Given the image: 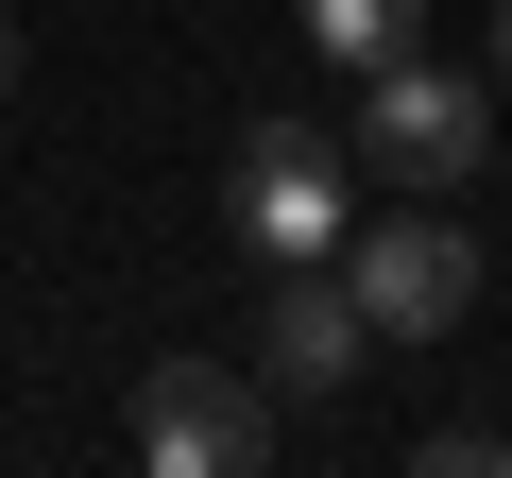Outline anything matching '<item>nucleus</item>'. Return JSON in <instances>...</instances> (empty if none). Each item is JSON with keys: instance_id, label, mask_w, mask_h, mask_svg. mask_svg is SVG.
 I'll list each match as a JSON object with an SVG mask.
<instances>
[{"instance_id": "obj_4", "label": "nucleus", "mask_w": 512, "mask_h": 478, "mask_svg": "<svg viewBox=\"0 0 512 478\" xmlns=\"http://www.w3.org/2000/svg\"><path fill=\"white\" fill-rule=\"evenodd\" d=\"M274 376L256 359H154V393H137V461L154 478H256L274 461Z\"/></svg>"}, {"instance_id": "obj_7", "label": "nucleus", "mask_w": 512, "mask_h": 478, "mask_svg": "<svg viewBox=\"0 0 512 478\" xmlns=\"http://www.w3.org/2000/svg\"><path fill=\"white\" fill-rule=\"evenodd\" d=\"M427 461H444V478H512V427H478V410H461V427H427Z\"/></svg>"}, {"instance_id": "obj_3", "label": "nucleus", "mask_w": 512, "mask_h": 478, "mask_svg": "<svg viewBox=\"0 0 512 478\" xmlns=\"http://www.w3.org/2000/svg\"><path fill=\"white\" fill-rule=\"evenodd\" d=\"M222 222H239V257L256 274H291V257H342V154L308 137V120H239V154H222Z\"/></svg>"}, {"instance_id": "obj_1", "label": "nucleus", "mask_w": 512, "mask_h": 478, "mask_svg": "<svg viewBox=\"0 0 512 478\" xmlns=\"http://www.w3.org/2000/svg\"><path fill=\"white\" fill-rule=\"evenodd\" d=\"M342 154H359L376 188H478V154H495V86L444 69V52H393V69H359Z\"/></svg>"}, {"instance_id": "obj_6", "label": "nucleus", "mask_w": 512, "mask_h": 478, "mask_svg": "<svg viewBox=\"0 0 512 478\" xmlns=\"http://www.w3.org/2000/svg\"><path fill=\"white\" fill-rule=\"evenodd\" d=\"M308 18V52L359 86V69H393V52H427V0H291Z\"/></svg>"}, {"instance_id": "obj_8", "label": "nucleus", "mask_w": 512, "mask_h": 478, "mask_svg": "<svg viewBox=\"0 0 512 478\" xmlns=\"http://www.w3.org/2000/svg\"><path fill=\"white\" fill-rule=\"evenodd\" d=\"M0 86H18V0H0Z\"/></svg>"}, {"instance_id": "obj_9", "label": "nucleus", "mask_w": 512, "mask_h": 478, "mask_svg": "<svg viewBox=\"0 0 512 478\" xmlns=\"http://www.w3.org/2000/svg\"><path fill=\"white\" fill-rule=\"evenodd\" d=\"M495 86H512V0H495Z\"/></svg>"}, {"instance_id": "obj_5", "label": "nucleus", "mask_w": 512, "mask_h": 478, "mask_svg": "<svg viewBox=\"0 0 512 478\" xmlns=\"http://www.w3.org/2000/svg\"><path fill=\"white\" fill-rule=\"evenodd\" d=\"M376 359V308L342 291V257H291L274 291H256V376H274V393H342Z\"/></svg>"}, {"instance_id": "obj_2", "label": "nucleus", "mask_w": 512, "mask_h": 478, "mask_svg": "<svg viewBox=\"0 0 512 478\" xmlns=\"http://www.w3.org/2000/svg\"><path fill=\"white\" fill-rule=\"evenodd\" d=\"M342 291L376 308V342H444L478 308V222H444V188H393V222L342 239Z\"/></svg>"}]
</instances>
